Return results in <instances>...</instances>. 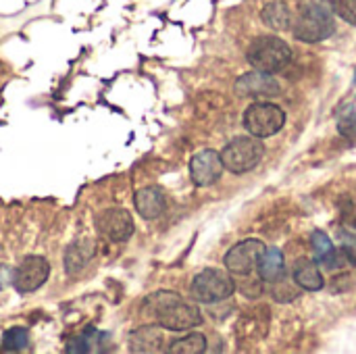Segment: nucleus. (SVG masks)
<instances>
[{"label": "nucleus", "instance_id": "obj_1", "mask_svg": "<svg viewBox=\"0 0 356 354\" xmlns=\"http://www.w3.org/2000/svg\"><path fill=\"white\" fill-rule=\"evenodd\" d=\"M146 313L169 332H188L202 323L196 305L184 300L175 292H156L146 300Z\"/></svg>", "mask_w": 356, "mask_h": 354}, {"label": "nucleus", "instance_id": "obj_2", "mask_svg": "<svg viewBox=\"0 0 356 354\" xmlns=\"http://www.w3.org/2000/svg\"><path fill=\"white\" fill-rule=\"evenodd\" d=\"M292 31L300 42H321L336 31L332 0H300Z\"/></svg>", "mask_w": 356, "mask_h": 354}, {"label": "nucleus", "instance_id": "obj_3", "mask_svg": "<svg viewBox=\"0 0 356 354\" xmlns=\"http://www.w3.org/2000/svg\"><path fill=\"white\" fill-rule=\"evenodd\" d=\"M248 63L263 73H280L292 61V48L277 35H259L248 48Z\"/></svg>", "mask_w": 356, "mask_h": 354}, {"label": "nucleus", "instance_id": "obj_4", "mask_svg": "<svg viewBox=\"0 0 356 354\" xmlns=\"http://www.w3.org/2000/svg\"><path fill=\"white\" fill-rule=\"evenodd\" d=\"M263 154H265V148L259 138L238 136L221 150V161L227 171L240 175V173L252 171L261 163Z\"/></svg>", "mask_w": 356, "mask_h": 354}, {"label": "nucleus", "instance_id": "obj_5", "mask_svg": "<svg viewBox=\"0 0 356 354\" xmlns=\"http://www.w3.org/2000/svg\"><path fill=\"white\" fill-rule=\"evenodd\" d=\"M190 290H192L194 300L202 305H215V303L227 300L236 292V284L229 277V273L221 269H204L194 277Z\"/></svg>", "mask_w": 356, "mask_h": 354}, {"label": "nucleus", "instance_id": "obj_6", "mask_svg": "<svg viewBox=\"0 0 356 354\" xmlns=\"http://www.w3.org/2000/svg\"><path fill=\"white\" fill-rule=\"evenodd\" d=\"M286 123V113L273 102H254L244 113V127L250 136L263 140L275 136Z\"/></svg>", "mask_w": 356, "mask_h": 354}, {"label": "nucleus", "instance_id": "obj_7", "mask_svg": "<svg viewBox=\"0 0 356 354\" xmlns=\"http://www.w3.org/2000/svg\"><path fill=\"white\" fill-rule=\"evenodd\" d=\"M96 230L108 242L121 244V242L131 238V234H134V219H131L129 211H125L121 207H111V209H104L96 217Z\"/></svg>", "mask_w": 356, "mask_h": 354}, {"label": "nucleus", "instance_id": "obj_8", "mask_svg": "<svg viewBox=\"0 0 356 354\" xmlns=\"http://www.w3.org/2000/svg\"><path fill=\"white\" fill-rule=\"evenodd\" d=\"M48 275H50V265L44 257H27L13 271V286L19 294H29L42 288Z\"/></svg>", "mask_w": 356, "mask_h": 354}, {"label": "nucleus", "instance_id": "obj_9", "mask_svg": "<svg viewBox=\"0 0 356 354\" xmlns=\"http://www.w3.org/2000/svg\"><path fill=\"white\" fill-rule=\"evenodd\" d=\"M265 250L267 248L261 240H244L229 248V252L225 255V269L234 275H250Z\"/></svg>", "mask_w": 356, "mask_h": 354}, {"label": "nucleus", "instance_id": "obj_10", "mask_svg": "<svg viewBox=\"0 0 356 354\" xmlns=\"http://www.w3.org/2000/svg\"><path fill=\"white\" fill-rule=\"evenodd\" d=\"M223 169L225 167L221 161V152L217 150H200L190 161V177L198 188H207L219 182Z\"/></svg>", "mask_w": 356, "mask_h": 354}, {"label": "nucleus", "instance_id": "obj_11", "mask_svg": "<svg viewBox=\"0 0 356 354\" xmlns=\"http://www.w3.org/2000/svg\"><path fill=\"white\" fill-rule=\"evenodd\" d=\"M234 88L238 96H250V98H273L280 94V83L275 81V77L271 73H263L257 69L252 73L238 77Z\"/></svg>", "mask_w": 356, "mask_h": 354}, {"label": "nucleus", "instance_id": "obj_12", "mask_svg": "<svg viewBox=\"0 0 356 354\" xmlns=\"http://www.w3.org/2000/svg\"><path fill=\"white\" fill-rule=\"evenodd\" d=\"M134 207H136V211H138V215L142 219H146V221L159 219L165 213V209H167L165 192L159 186H146V188L136 192Z\"/></svg>", "mask_w": 356, "mask_h": 354}, {"label": "nucleus", "instance_id": "obj_13", "mask_svg": "<svg viewBox=\"0 0 356 354\" xmlns=\"http://www.w3.org/2000/svg\"><path fill=\"white\" fill-rule=\"evenodd\" d=\"M96 255V244L90 238L75 240L67 250H65V271L67 275H77Z\"/></svg>", "mask_w": 356, "mask_h": 354}, {"label": "nucleus", "instance_id": "obj_14", "mask_svg": "<svg viewBox=\"0 0 356 354\" xmlns=\"http://www.w3.org/2000/svg\"><path fill=\"white\" fill-rule=\"evenodd\" d=\"M294 284L307 292H317L325 286L323 282V275L319 271V263L317 261H311V259H300L296 265H294Z\"/></svg>", "mask_w": 356, "mask_h": 354}, {"label": "nucleus", "instance_id": "obj_15", "mask_svg": "<svg viewBox=\"0 0 356 354\" xmlns=\"http://www.w3.org/2000/svg\"><path fill=\"white\" fill-rule=\"evenodd\" d=\"M311 244H313V252H315V261L327 269L332 267H338L340 259H344L342 250H336V246L332 244L330 236L321 230H315L313 236H311Z\"/></svg>", "mask_w": 356, "mask_h": 354}, {"label": "nucleus", "instance_id": "obj_16", "mask_svg": "<svg viewBox=\"0 0 356 354\" xmlns=\"http://www.w3.org/2000/svg\"><path fill=\"white\" fill-rule=\"evenodd\" d=\"M259 277L261 282H269L275 284L277 280H282L286 275V263H284V255L280 248H267L257 265Z\"/></svg>", "mask_w": 356, "mask_h": 354}, {"label": "nucleus", "instance_id": "obj_17", "mask_svg": "<svg viewBox=\"0 0 356 354\" xmlns=\"http://www.w3.org/2000/svg\"><path fill=\"white\" fill-rule=\"evenodd\" d=\"M163 334L156 328H140L129 338L131 353H159L163 351Z\"/></svg>", "mask_w": 356, "mask_h": 354}, {"label": "nucleus", "instance_id": "obj_18", "mask_svg": "<svg viewBox=\"0 0 356 354\" xmlns=\"http://www.w3.org/2000/svg\"><path fill=\"white\" fill-rule=\"evenodd\" d=\"M263 21L271 27V29H277V31H284V29H290L292 27V15H290V8L284 4V2H269L265 8H263Z\"/></svg>", "mask_w": 356, "mask_h": 354}, {"label": "nucleus", "instance_id": "obj_19", "mask_svg": "<svg viewBox=\"0 0 356 354\" xmlns=\"http://www.w3.org/2000/svg\"><path fill=\"white\" fill-rule=\"evenodd\" d=\"M171 354H200L207 351V338L202 334H188L167 348Z\"/></svg>", "mask_w": 356, "mask_h": 354}, {"label": "nucleus", "instance_id": "obj_20", "mask_svg": "<svg viewBox=\"0 0 356 354\" xmlns=\"http://www.w3.org/2000/svg\"><path fill=\"white\" fill-rule=\"evenodd\" d=\"M100 340L102 334H98L96 330H88L67 342V353H96L100 348Z\"/></svg>", "mask_w": 356, "mask_h": 354}, {"label": "nucleus", "instance_id": "obj_21", "mask_svg": "<svg viewBox=\"0 0 356 354\" xmlns=\"http://www.w3.org/2000/svg\"><path fill=\"white\" fill-rule=\"evenodd\" d=\"M27 344H29V332L25 328H10L2 336V351H6V353L25 351Z\"/></svg>", "mask_w": 356, "mask_h": 354}, {"label": "nucleus", "instance_id": "obj_22", "mask_svg": "<svg viewBox=\"0 0 356 354\" xmlns=\"http://www.w3.org/2000/svg\"><path fill=\"white\" fill-rule=\"evenodd\" d=\"M338 131L346 138V140H355L356 138V104H350L342 111L340 119H338Z\"/></svg>", "mask_w": 356, "mask_h": 354}, {"label": "nucleus", "instance_id": "obj_23", "mask_svg": "<svg viewBox=\"0 0 356 354\" xmlns=\"http://www.w3.org/2000/svg\"><path fill=\"white\" fill-rule=\"evenodd\" d=\"M332 8L338 17L356 25V0H332Z\"/></svg>", "mask_w": 356, "mask_h": 354}, {"label": "nucleus", "instance_id": "obj_24", "mask_svg": "<svg viewBox=\"0 0 356 354\" xmlns=\"http://www.w3.org/2000/svg\"><path fill=\"white\" fill-rule=\"evenodd\" d=\"M340 209L342 221L350 227H356V194H346L340 202Z\"/></svg>", "mask_w": 356, "mask_h": 354}, {"label": "nucleus", "instance_id": "obj_25", "mask_svg": "<svg viewBox=\"0 0 356 354\" xmlns=\"http://www.w3.org/2000/svg\"><path fill=\"white\" fill-rule=\"evenodd\" d=\"M13 284V269L8 265H0V290Z\"/></svg>", "mask_w": 356, "mask_h": 354}, {"label": "nucleus", "instance_id": "obj_26", "mask_svg": "<svg viewBox=\"0 0 356 354\" xmlns=\"http://www.w3.org/2000/svg\"><path fill=\"white\" fill-rule=\"evenodd\" d=\"M340 250H342V255H344V259H346V261H350L353 265H356V242L355 240L346 242V244H344Z\"/></svg>", "mask_w": 356, "mask_h": 354}]
</instances>
